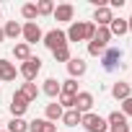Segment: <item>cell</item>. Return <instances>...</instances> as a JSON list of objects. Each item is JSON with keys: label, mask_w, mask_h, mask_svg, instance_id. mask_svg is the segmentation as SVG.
Masks as SVG:
<instances>
[{"label": "cell", "mask_w": 132, "mask_h": 132, "mask_svg": "<svg viewBox=\"0 0 132 132\" xmlns=\"http://www.w3.org/2000/svg\"><path fill=\"white\" fill-rule=\"evenodd\" d=\"M93 34H96V23H93V21H73L70 29L65 31L68 44H70V42H91Z\"/></svg>", "instance_id": "obj_1"}, {"label": "cell", "mask_w": 132, "mask_h": 132, "mask_svg": "<svg viewBox=\"0 0 132 132\" xmlns=\"http://www.w3.org/2000/svg\"><path fill=\"white\" fill-rule=\"evenodd\" d=\"M80 124H83V129H86V132H109V124H106V119H104L101 114H93V111L83 114Z\"/></svg>", "instance_id": "obj_2"}, {"label": "cell", "mask_w": 132, "mask_h": 132, "mask_svg": "<svg viewBox=\"0 0 132 132\" xmlns=\"http://www.w3.org/2000/svg\"><path fill=\"white\" fill-rule=\"evenodd\" d=\"M18 73H21V78H23L26 83H34V80H36V75L42 73V60L31 54L26 62H21V70H18Z\"/></svg>", "instance_id": "obj_3"}, {"label": "cell", "mask_w": 132, "mask_h": 132, "mask_svg": "<svg viewBox=\"0 0 132 132\" xmlns=\"http://www.w3.org/2000/svg\"><path fill=\"white\" fill-rule=\"evenodd\" d=\"M21 36H23V42L31 47V44H36V42H42V39H44V31L39 29V23H36V21H29V23H23V26H21Z\"/></svg>", "instance_id": "obj_4"}, {"label": "cell", "mask_w": 132, "mask_h": 132, "mask_svg": "<svg viewBox=\"0 0 132 132\" xmlns=\"http://www.w3.org/2000/svg\"><path fill=\"white\" fill-rule=\"evenodd\" d=\"M117 65H122V49H117V47H106L104 54H101V68L111 73Z\"/></svg>", "instance_id": "obj_5"}, {"label": "cell", "mask_w": 132, "mask_h": 132, "mask_svg": "<svg viewBox=\"0 0 132 132\" xmlns=\"http://www.w3.org/2000/svg\"><path fill=\"white\" fill-rule=\"evenodd\" d=\"M42 42H44V47H47V49H52V52H54V49H60V47L68 44V36H65V31H62V29H52V31H47V34H44V39H42Z\"/></svg>", "instance_id": "obj_6"}, {"label": "cell", "mask_w": 132, "mask_h": 132, "mask_svg": "<svg viewBox=\"0 0 132 132\" xmlns=\"http://www.w3.org/2000/svg\"><path fill=\"white\" fill-rule=\"evenodd\" d=\"M106 124H109V132H132L129 124H127V117L122 111H111L106 117Z\"/></svg>", "instance_id": "obj_7"}, {"label": "cell", "mask_w": 132, "mask_h": 132, "mask_svg": "<svg viewBox=\"0 0 132 132\" xmlns=\"http://www.w3.org/2000/svg\"><path fill=\"white\" fill-rule=\"evenodd\" d=\"M91 109H93V93L91 91H78V96H75V111L88 114Z\"/></svg>", "instance_id": "obj_8"}, {"label": "cell", "mask_w": 132, "mask_h": 132, "mask_svg": "<svg viewBox=\"0 0 132 132\" xmlns=\"http://www.w3.org/2000/svg\"><path fill=\"white\" fill-rule=\"evenodd\" d=\"M26 109H29L26 96H23L21 91H16V93H13V98H11V114L18 119V117H23V114H26Z\"/></svg>", "instance_id": "obj_9"}, {"label": "cell", "mask_w": 132, "mask_h": 132, "mask_svg": "<svg viewBox=\"0 0 132 132\" xmlns=\"http://www.w3.org/2000/svg\"><path fill=\"white\" fill-rule=\"evenodd\" d=\"M86 70H88V65H86L83 57H70V62H68V73H70L73 80H75V78H83Z\"/></svg>", "instance_id": "obj_10"}, {"label": "cell", "mask_w": 132, "mask_h": 132, "mask_svg": "<svg viewBox=\"0 0 132 132\" xmlns=\"http://www.w3.org/2000/svg\"><path fill=\"white\" fill-rule=\"evenodd\" d=\"M54 21H73L75 18V5L70 3H62V5H54Z\"/></svg>", "instance_id": "obj_11"}, {"label": "cell", "mask_w": 132, "mask_h": 132, "mask_svg": "<svg viewBox=\"0 0 132 132\" xmlns=\"http://www.w3.org/2000/svg\"><path fill=\"white\" fill-rule=\"evenodd\" d=\"M111 18H114V16H111V8H109V5H101V8L93 11V18H91V21H93L96 26H109Z\"/></svg>", "instance_id": "obj_12"}, {"label": "cell", "mask_w": 132, "mask_h": 132, "mask_svg": "<svg viewBox=\"0 0 132 132\" xmlns=\"http://www.w3.org/2000/svg\"><path fill=\"white\" fill-rule=\"evenodd\" d=\"M111 96H114L117 101H124V98H129V96H132V86H129V83H124V80H117V83L111 86Z\"/></svg>", "instance_id": "obj_13"}, {"label": "cell", "mask_w": 132, "mask_h": 132, "mask_svg": "<svg viewBox=\"0 0 132 132\" xmlns=\"http://www.w3.org/2000/svg\"><path fill=\"white\" fill-rule=\"evenodd\" d=\"M0 80L3 83H11L16 80V65L8 62V60H0Z\"/></svg>", "instance_id": "obj_14"}, {"label": "cell", "mask_w": 132, "mask_h": 132, "mask_svg": "<svg viewBox=\"0 0 132 132\" xmlns=\"http://www.w3.org/2000/svg\"><path fill=\"white\" fill-rule=\"evenodd\" d=\"M91 42H96V44H101V47L106 49L109 42H111V31H109V26H96V34H93Z\"/></svg>", "instance_id": "obj_15"}, {"label": "cell", "mask_w": 132, "mask_h": 132, "mask_svg": "<svg viewBox=\"0 0 132 132\" xmlns=\"http://www.w3.org/2000/svg\"><path fill=\"white\" fill-rule=\"evenodd\" d=\"M62 114H65V109H62L57 101H54V104H47V109H44V119L52 122V124H54L57 119H62Z\"/></svg>", "instance_id": "obj_16"}, {"label": "cell", "mask_w": 132, "mask_h": 132, "mask_svg": "<svg viewBox=\"0 0 132 132\" xmlns=\"http://www.w3.org/2000/svg\"><path fill=\"white\" fill-rule=\"evenodd\" d=\"M29 132H57V127L47 119H34V122H29Z\"/></svg>", "instance_id": "obj_17"}, {"label": "cell", "mask_w": 132, "mask_h": 132, "mask_svg": "<svg viewBox=\"0 0 132 132\" xmlns=\"http://www.w3.org/2000/svg\"><path fill=\"white\" fill-rule=\"evenodd\" d=\"M109 31H111V36H124V34L129 31V29H127V18H111Z\"/></svg>", "instance_id": "obj_18"}, {"label": "cell", "mask_w": 132, "mask_h": 132, "mask_svg": "<svg viewBox=\"0 0 132 132\" xmlns=\"http://www.w3.org/2000/svg\"><path fill=\"white\" fill-rule=\"evenodd\" d=\"M42 91H44L49 98H60V80H57V78H47L44 86H42Z\"/></svg>", "instance_id": "obj_19"}, {"label": "cell", "mask_w": 132, "mask_h": 132, "mask_svg": "<svg viewBox=\"0 0 132 132\" xmlns=\"http://www.w3.org/2000/svg\"><path fill=\"white\" fill-rule=\"evenodd\" d=\"M60 93L62 96H78V80H73V78L62 80L60 83Z\"/></svg>", "instance_id": "obj_20"}, {"label": "cell", "mask_w": 132, "mask_h": 132, "mask_svg": "<svg viewBox=\"0 0 132 132\" xmlns=\"http://www.w3.org/2000/svg\"><path fill=\"white\" fill-rule=\"evenodd\" d=\"M80 119H83V114H80V111H75V109H68V111L62 114V122L68 124V127H78V124H80Z\"/></svg>", "instance_id": "obj_21"}, {"label": "cell", "mask_w": 132, "mask_h": 132, "mask_svg": "<svg viewBox=\"0 0 132 132\" xmlns=\"http://www.w3.org/2000/svg\"><path fill=\"white\" fill-rule=\"evenodd\" d=\"M3 34H5V39H18L21 36V23L18 21H8L3 26Z\"/></svg>", "instance_id": "obj_22"}, {"label": "cell", "mask_w": 132, "mask_h": 132, "mask_svg": "<svg viewBox=\"0 0 132 132\" xmlns=\"http://www.w3.org/2000/svg\"><path fill=\"white\" fill-rule=\"evenodd\" d=\"M13 57H16V60H21V62H26V60L31 57V47H29L26 42L16 44V47H13Z\"/></svg>", "instance_id": "obj_23"}, {"label": "cell", "mask_w": 132, "mask_h": 132, "mask_svg": "<svg viewBox=\"0 0 132 132\" xmlns=\"http://www.w3.org/2000/svg\"><path fill=\"white\" fill-rule=\"evenodd\" d=\"M18 91L26 96V101H29V104H31V101H36V96H39V88H36V83H23Z\"/></svg>", "instance_id": "obj_24"}, {"label": "cell", "mask_w": 132, "mask_h": 132, "mask_svg": "<svg viewBox=\"0 0 132 132\" xmlns=\"http://www.w3.org/2000/svg\"><path fill=\"white\" fill-rule=\"evenodd\" d=\"M8 132H29V122L23 119V117H13L11 122H8Z\"/></svg>", "instance_id": "obj_25"}, {"label": "cell", "mask_w": 132, "mask_h": 132, "mask_svg": "<svg viewBox=\"0 0 132 132\" xmlns=\"http://www.w3.org/2000/svg\"><path fill=\"white\" fill-rule=\"evenodd\" d=\"M54 13V3L52 0H39L36 3V16H52Z\"/></svg>", "instance_id": "obj_26"}, {"label": "cell", "mask_w": 132, "mask_h": 132, "mask_svg": "<svg viewBox=\"0 0 132 132\" xmlns=\"http://www.w3.org/2000/svg\"><path fill=\"white\" fill-rule=\"evenodd\" d=\"M52 57H54V62H70V47L65 44V47L54 49V52H52Z\"/></svg>", "instance_id": "obj_27"}, {"label": "cell", "mask_w": 132, "mask_h": 132, "mask_svg": "<svg viewBox=\"0 0 132 132\" xmlns=\"http://www.w3.org/2000/svg\"><path fill=\"white\" fill-rule=\"evenodd\" d=\"M21 16L26 18V23H29V21H36V3H26V5L21 8Z\"/></svg>", "instance_id": "obj_28"}, {"label": "cell", "mask_w": 132, "mask_h": 132, "mask_svg": "<svg viewBox=\"0 0 132 132\" xmlns=\"http://www.w3.org/2000/svg\"><path fill=\"white\" fill-rule=\"evenodd\" d=\"M88 54L91 57H98V54H104V47L96 44V42H88Z\"/></svg>", "instance_id": "obj_29"}, {"label": "cell", "mask_w": 132, "mask_h": 132, "mask_svg": "<svg viewBox=\"0 0 132 132\" xmlns=\"http://www.w3.org/2000/svg\"><path fill=\"white\" fill-rule=\"evenodd\" d=\"M122 114H124V117H127V119H129V117H132V96H129V98H124V101H122Z\"/></svg>", "instance_id": "obj_30"}, {"label": "cell", "mask_w": 132, "mask_h": 132, "mask_svg": "<svg viewBox=\"0 0 132 132\" xmlns=\"http://www.w3.org/2000/svg\"><path fill=\"white\" fill-rule=\"evenodd\" d=\"M109 5H111V8H122V5H124V0H109Z\"/></svg>", "instance_id": "obj_31"}, {"label": "cell", "mask_w": 132, "mask_h": 132, "mask_svg": "<svg viewBox=\"0 0 132 132\" xmlns=\"http://www.w3.org/2000/svg\"><path fill=\"white\" fill-rule=\"evenodd\" d=\"M127 29H129V31H132V16H129V18H127Z\"/></svg>", "instance_id": "obj_32"}, {"label": "cell", "mask_w": 132, "mask_h": 132, "mask_svg": "<svg viewBox=\"0 0 132 132\" xmlns=\"http://www.w3.org/2000/svg\"><path fill=\"white\" fill-rule=\"evenodd\" d=\"M3 39H5V34H3V29H0V42H3Z\"/></svg>", "instance_id": "obj_33"}, {"label": "cell", "mask_w": 132, "mask_h": 132, "mask_svg": "<svg viewBox=\"0 0 132 132\" xmlns=\"http://www.w3.org/2000/svg\"><path fill=\"white\" fill-rule=\"evenodd\" d=\"M0 16H3V8H0Z\"/></svg>", "instance_id": "obj_34"}, {"label": "cell", "mask_w": 132, "mask_h": 132, "mask_svg": "<svg viewBox=\"0 0 132 132\" xmlns=\"http://www.w3.org/2000/svg\"><path fill=\"white\" fill-rule=\"evenodd\" d=\"M0 132H8V129H0Z\"/></svg>", "instance_id": "obj_35"}, {"label": "cell", "mask_w": 132, "mask_h": 132, "mask_svg": "<svg viewBox=\"0 0 132 132\" xmlns=\"http://www.w3.org/2000/svg\"><path fill=\"white\" fill-rule=\"evenodd\" d=\"M0 124H3V119H0Z\"/></svg>", "instance_id": "obj_36"}]
</instances>
